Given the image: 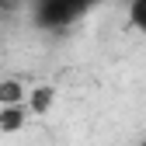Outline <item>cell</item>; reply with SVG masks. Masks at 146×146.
Listing matches in <instances>:
<instances>
[{
	"instance_id": "obj_1",
	"label": "cell",
	"mask_w": 146,
	"mask_h": 146,
	"mask_svg": "<svg viewBox=\"0 0 146 146\" xmlns=\"http://www.w3.org/2000/svg\"><path fill=\"white\" fill-rule=\"evenodd\" d=\"M101 0H31V17L38 28L63 31L73 21H80L87 11H94Z\"/></svg>"
},
{
	"instance_id": "obj_3",
	"label": "cell",
	"mask_w": 146,
	"mask_h": 146,
	"mask_svg": "<svg viewBox=\"0 0 146 146\" xmlns=\"http://www.w3.org/2000/svg\"><path fill=\"white\" fill-rule=\"evenodd\" d=\"M129 21L132 28L146 31V0H129Z\"/></svg>"
},
{
	"instance_id": "obj_4",
	"label": "cell",
	"mask_w": 146,
	"mask_h": 146,
	"mask_svg": "<svg viewBox=\"0 0 146 146\" xmlns=\"http://www.w3.org/2000/svg\"><path fill=\"white\" fill-rule=\"evenodd\" d=\"M49 101H52V90H35V98H31L35 111H42V108H49Z\"/></svg>"
},
{
	"instance_id": "obj_2",
	"label": "cell",
	"mask_w": 146,
	"mask_h": 146,
	"mask_svg": "<svg viewBox=\"0 0 146 146\" xmlns=\"http://www.w3.org/2000/svg\"><path fill=\"white\" fill-rule=\"evenodd\" d=\"M21 122H25V111H21V104H14V108H4V111H0V129H4V132H17V129H21Z\"/></svg>"
},
{
	"instance_id": "obj_5",
	"label": "cell",
	"mask_w": 146,
	"mask_h": 146,
	"mask_svg": "<svg viewBox=\"0 0 146 146\" xmlns=\"http://www.w3.org/2000/svg\"><path fill=\"white\" fill-rule=\"evenodd\" d=\"M136 146H146V139H143V143H136Z\"/></svg>"
}]
</instances>
